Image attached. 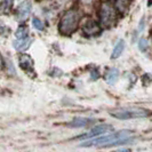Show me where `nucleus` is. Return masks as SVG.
<instances>
[{
	"mask_svg": "<svg viewBox=\"0 0 152 152\" xmlns=\"http://www.w3.org/2000/svg\"><path fill=\"white\" fill-rule=\"evenodd\" d=\"M31 42H32V39L30 37H25V38L16 39L15 41L13 42V46H14V48L17 52H25L30 47Z\"/></svg>",
	"mask_w": 152,
	"mask_h": 152,
	"instance_id": "12",
	"label": "nucleus"
},
{
	"mask_svg": "<svg viewBox=\"0 0 152 152\" xmlns=\"http://www.w3.org/2000/svg\"><path fill=\"white\" fill-rule=\"evenodd\" d=\"M16 39H21V38H25V37H29V28L28 25L25 24H22L18 26V29L16 30L15 33Z\"/></svg>",
	"mask_w": 152,
	"mask_h": 152,
	"instance_id": "14",
	"label": "nucleus"
},
{
	"mask_svg": "<svg viewBox=\"0 0 152 152\" xmlns=\"http://www.w3.org/2000/svg\"><path fill=\"white\" fill-rule=\"evenodd\" d=\"M134 133L132 130L122 129L119 132H110L103 135L85 140L81 146H114V145H125L134 142Z\"/></svg>",
	"mask_w": 152,
	"mask_h": 152,
	"instance_id": "1",
	"label": "nucleus"
},
{
	"mask_svg": "<svg viewBox=\"0 0 152 152\" xmlns=\"http://www.w3.org/2000/svg\"><path fill=\"white\" fill-rule=\"evenodd\" d=\"M83 33L87 37H96V36H99L101 32H102V26L99 25V23H97L95 20L93 18H87L84 22L83 26Z\"/></svg>",
	"mask_w": 152,
	"mask_h": 152,
	"instance_id": "6",
	"label": "nucleus"
},
{
	"mask_svg": "<svg viewBox=\"0 0 152 152\" xmlns=\"http://www.w3.org/2000/svg\"><path fill=\"white\" fill-rule=\"evenodd\" d=\"M125 50V40L124 39H119L117 41L115 46L113 47V50H112V54H111V60H117L122 55Z\"/></svg>",
	"mask_w": 152,
	"mask_h": 152,
	"instance_id": "13",
	"label": "nucleus"
},
{
	"mask_svg": "<svg viewBox=\"0 0 152 152\" xmlns=\"http://www.w3.org/2000/svg\"><path fill=\"white\" fill-rule=\"evenodd\" d=\"M144 29V18H142V21H140V26H138V31H143Z\"/></svg>",
	"mask_w": 152,
	"mask_h": 152,
	"instance_id": "19",
	"label": "nucleus"
},
{
	"mask_svg": "<svg viewBox=\"0 0 152 152\" xmlns=\"http://www.w3.org/2000/svg\"><path fill=\"white\" fill-rule=\"evenodd\" d=\"M91 79H93V80H97L99 78V72L97 70H93L91 72Z\"/></svg>",
	"mask_w": 152,
	"mask_h": 152,
	"instance_id": "18",
	"label": "nucleus"
},
{
	"mask_svg": "<svg viewBox=\"0 0 152 152\" xmlns=\"http://www.w3.org/2000/svg\"><path fill=\"white\" fill-rule=\"evenodd\" d=\"M119 79V70L115 68H111L109 69L105 75H104V80L109 86H113V85L117 84Z\"/></svg>",
	"mask_w": 152,
	"mask_h": 152,
	"instance_id": "9",
	"label": "nucleus"
},
{
	"mask_svg": "<svg viewBox=\"0 0 152 152\" xmlns=\"http://www.w3.org/2000/svg\"><path fill=\"white\" fill-rule=\"evenodd\" d=\"M149 48V41L146 38H140L138 40V49L142 52V53H145Z\"/></svg>",
	"mask_w": 152,
	"mask_h": 152,
	"instance_id": "17",
	"label": "nucleus"
},
{
	"mask_svg": "<svg viewBox=\"0 0 152 152\" xmlns=\"http://www.w3.org/2000/svg\"><path fill=\"white\" fill-rule=\"evenodd\" d=\"M81 21V14L76 8L68 9L60 20L58 23V32L62 36H71L76 32Z\"/></svg>",
	"mask_w": 152,
	"mask_h": 152,
	"instance_id": "2",
	"label": "nucleus"
},
{
	"mask_svg": "<svg viewBox=\"0 0 152 152\" xmlns=\"http://www.w3.org/2000/svg\"><path fill=\"white\" fill-rule=\"evenodd\" d=\"M120 15L118 14L117 9L111 1H103L99 10V25L102 29H110L114 26Z\"/></svg>",
	"mask_w": 152,
	"mask_h": 152,
	"instance_id": "3",
	"label": "nucleus"
},
{
	"mask_svg": "<svg viewBox=\"0 0 152 152\" xmlns=\"http://www.w3.org/2000/svg\"><path fill=\"white\" fill-rule=\"evenodd\" d=\"M110 132H113V127L109 124H102V125H97L95 127H93L91 130H88L87 133L85 134H81L80 136L76 137L75 140H89V138H93V137L99 136V135H103L105 133H110Z\"/></svg>",
	"mask_w": 152,
	"mask_h": 152,
	"instance_id": "5",
	"label": "nucleus"
},
{
	"mask_svg": "<svg viewBox=\"0 0 152 152\" xmlns=\"http://www.w3.org/2000/svg\"><path fill=\"white\" fill-rule=\"evenodd\" d=\"M110 115L119 120H129V119H140L148 118L152 114V111L145 107H118L109 111Z\"/></svg>",
	"mask_w": 152,
	"mask_h": 152,
	"instance_id": "4",
	"label": "nucleus"
},
{
	"mask_svg": "<svg viewBox=\"0 0 152 152\" xmlns=\"http://www.w3.org/2000/svg\"><path fill=\"white\" fill-rule=\"evenodd\" d=\"M118 151H130V149H125V148H121V149H119Z\"/></svg>",
	"mask_w": 152,
	"mask_h": 152,
	"instance_id": "20",
	"label": "nucleus"
},
{
	"mask_svg": "<svg viewBox=\"0 0 152 152\" xmlns=\"http://www.w3.org/2000/svg\"><path fill=\"white\" fill-rule=\"evenodd\" d=\"M31 10H32V5H31L30 0L23 1L22 4L18 6V8H17V13H16L17 21H20V22L25 21L31 14Z\"/></svg>",
	"mask_w": 152,
	"mask_h": 152,
	"instance_id": "7",
	"label": "nucleus"
},
{
	"mask_svg": "<svg viewBox=\"0 0 152 152\" xmlns=\"http://www.w3.org/2000/svg\"><path fill=\"white\" fill-rule=\"evenodd\" d=\"M20 66L23 71H25L26 73H31L34 71L33 68V60L31 58L29 55L26 54H23L20 56Z\"/></svg>",
	"mask_w": 152,
	"mask_h": 152,
	"instance_id": "8",
	"label": "nucleus"
},
{
	"mask_svg": "<svg viewBox=\"0 0 152 152\" xmlns=\"http://www.w3.org/2000/svg\"><path fill=\"white\" fill-rule=\"evenodd\" d=\"M13 7V0H2L0 4V12L7 14L12 10Z\"/></svg>",
	"mask_w": 152,
	"mask_h": 152,
	"instance_id": "15",
	"label": "nucleus"
},
{
	"mask_svg": "<svg viewBox=\"0 0 152 152\" xmlns=\"http://www.w3.org/2000/svg\"><path fill=\"white\" fill-rule=\"evenodd\" d=\"M96 120L91 119V118H75L71 122L68 124V127L71 128H81V127H86L88 125H91Z\"/></svg>",
	"mask_w": 152,
	"mask_h": 152,
	"instance_id": "11",
	"label": "nucleus"
},
{
	"mask_svg": "<svg viewBox=\"0 0 152 152\" xmlns=\"http://www.w3.org/2000/svg\"><path fill=\"white\" fill-rule=\"evenodd\" d=\"M113 5L118 12V14L120 16H124L129 10L130 0H113Z\"/></svg>",
	"mask_w": 152,
	"mask_h": 152,
	"instance_id": "10",
	"label": "nucleus"
},
{
	"mask_svg": "<svg viewBox=\"0 0 152 152\" xmlns=\"http://www.w3.org/2000/svg\"><path fill=\"white\" fill-rule=\"evenodd\" d=\"M32 25H33V28H34L36 30H38V31H42L45 29L44 22H42L40 18H38V17H33V18H32Z\"/></svg>",
	"mask_w": 152,
	"mask_h": 152,
	"instance_id": "16",
	"label": "nucleus"
}]
</instances>
